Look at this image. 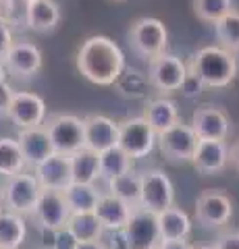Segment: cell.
Masks as SVG:
<instances>
[{"mask_svg": "<svg viewBox=\"0 0 239 249\" xmlns=\"http://www.w3.org/2000/svg\"><path fill=\"white\" fill-rule=\"evenodd\" d=\"M42 187L37 183V178L34 173H21L4 178L2 187H0V197H2V206L4 210L15 214H34V208L40 199Z\"/></svg>", "mask_w": 239, "mask_h": 249, "instance_id": "3", "label": "cell"}, {"mask_svg": "<svg viewBox=\"0 0 239 249\" xmlns=\"http://www.w3.org/2000/svg\"><path fill=\"white\" fill-rule=\"evenodd\" d=\"M75 65L90 83L114 85L127 69L125 52L106 36H92L83 40L75 54Z\"/></svg>", "mask_w": 239, "mask_h": 249, "instance_id": "1", "label": "cell"}, {"mask_svg": "<svg viewBox=\"0 0 239 249\" xmlns=\"http://www.w3.org/2000/svg\"><path fill=\"white\" fill-rule=\"evenodd\" d=\"M202 88H204L202 81H200L194 73H189L187 79H185V83H183V88H181L179 91H183L187 98H194V96H198V93L202 91Z\"/></svg>", "mask_w": 239, "mask_h": 249, "instance_id": "38", "label": "cell"}, {"mask_svg": "<svg viewBox=\"0 0 239 249\" xmlns=\"http://www.w3.org/2000/svg\"><path fill=\"white\" fill-rule=\"evenodd\" d=\"M83 131H86V147L96 154L119 145V123L106 114L83 116Z\"/></svg>", "mask_w": 239, "mask_h": 249, "instance_id": "16", "label": "cell"}, {"mask_svg": "<svg viewBox=\"0 0 239 249\" xmlns=\"http://www.w3.org/2000/svg\"><path fill=\"white\" fill-rule=\"evenodd\" d=\"M135 208L127 206L125 201H121L119 197H114L112 193L109 191H102V196L98 199V206L94 210L96 218L100 220L104 231H121L127 227L129 218H131V212Z\"/></svg>", "mask_w": 239, "mask_h": 249, "instance_id": "20", "label": "cell"}, {"mask_svg": "<svg viewBox=\"0 0 239 249\" xmlns=\"http://www.w3.org/2000/svg\"><path fill=\"white\" fill-rule=\"evenodd\" d=\"M42 65H44V54L40 46L29 40H15L2 62L4 71L13 77H19V79L36 77L42 71Z\"/></svg>", "mask_w": 239, "mask_h": 249, "instance_id": "12", "label": "cell"}, {"mask_svg": "<svg viewBox=\"0 0 239 249\" xmlns=\"http://www.w3.org/2000/svg\"><path fill=\"white\" fill-rule=\"evenodd\" d=\"M229 162L239 170V142H235L229 147Z\"/></svg>", "mask_w": 239, "mask_h": 249, "instance_id": "40", "label": "cell"}, {"mask_svg": "<svg viewBox=\"0 0 239 249\" xmlns=\"http://www.w3.org/2000/svg\"><path fill=\"white\" fill-rule=\"evenodd\" d=\"M2 210H4V206H2V197H0V212H2Z\"/></svg>", "mask_w": 239, "mask_h": 249, "instance_id": "43", "label": "cell"}, {"mask_svg": "<svg viewBox=\"0 0 239 249\" xmlns=\"http://www.w3.org/2000/svg\"><path fill=\"white\" fill-rule=\"evenodd\" d=\"M191 129L196 131L198 139H212V142H227L231 131L229 114L217 106L196 108L191 114Z\"/></svg>", "mask_w": 239, "mask_h": 249, "instance_id": "15", "label": "cell"}, {"mask_svg": "<svg viewBox=\"0 0 239 249\" xmlns=\"http://www.w3.org/2000/svg\"><path fill=\"white\" fill-rule=\"evenodd\" d=\"M67 229L73 232V237L79 243H88V241H100L102 237V224L96 218L94 212H83V214H71L67 222Z\"/></svg>", "mask_w": 239, "mask_h": 249, "instance_id": "30", "label": "cell"}, {"mask_svg": "<svg viewBox=\"0 0 239 249\" xmlns=\"http://www.w3.org/2000/svg\"><path fill=\"white\" fill-rule=\"evenodd\" d=\"M69 158H71L73 183L96 185V181L100 178V154L88 150V147H81V150H77Z\"/></svg>", "mask_w": 239, "mask_h": 249, "instance_id": "25", "label": "cell"}, {"mask_svg": "<svg viewBox=\"0 0 239 249\" xmlns=\"http://www.w3.org/2000/svg\"><path fill=\"white\" fill-rule=\"evenodd\" d=\"M13 44H15V36H13L11 23L6 21L4 17H0V65L4 62L6 54H9Z\"/></svg>", "mask_w": 239, "mask_h": 249, "instance_id": "34", "label": "cell"}, {"mask_svg": "<svg viewBox=\"0 0 239 249\" xmlns=\"http://www.w3.org/2000/svg\"><path fill=\"white\" fill-rule=\"evenodd\" d=\"M229 143L212 142V139H200L198 147L191 158V164L200 175H217L229 166Z\"/></svg>", "mask_w": 239, "mask_h": 249, "instance_id": "18", "label": "cell"}, {"mask_svg": "<svg viewBox=\"0 0 239 249\" xmlns=\"http://www.w3.org/2000/svg\"><path fill=\"white\" fill-rule=\"evenodd\" d=\"M100 243L104 249H131L129 241L125 235V229L121 231H104L102 237H100Z\"/></svg>", "mask_w": 239, "mask_h": 249, "instance_id": "33", "label": "cell"}, {"mask_svg": "<svg viewBox=\"0 0 239 249\" xmlns=\"http://www.w3.org/2000/svg\"><path fill=\"white\" fill-rule=\"evenodd\" d=\"M0 249H2V247H0Z\"/></svg>", "mask_w": 239, "mask_h": 249, "instance_id": "45", "label": "cell"}, {"mask_svg": "<svg viewBox=\"0 0 239 249\" xmlns=\"http://www.w3.org/2000/svg\"><path fill=\"white\" fill-rule=\"evenodd\" d=\"M77 249H104L100 241H88V243H79Z\"/></svg>", "mask_w": 239, "mask_h": 249, "instance_id": "41", "label": "cell"}, {"mask_svg": "<svg viewBox=\"0 0 239 249\" xmlns=\"http://www.w3.org/2000/svg\"><path fill=\"white\" fill-rule=\"evenodd\" d=\"M129 44L144 58H156L168 48V29L156 17H142L129 29Z\"/></svg>", "mask_w": 239, "mask_h": 249, "instance_id": "4", "label": "cell"}, {"mask_svg": "<svg viewBox=\"0 0 239 249\" xmlns=\"http://www.w3.org/2000/svg\"><path fill=\"white\" fill-rule=\"evenodd\" d=\"M13 88L9 79H6V71L4 67L0 65V114H6V108H9L11 100H13Z\"/></svg>", "mask_w": 239, "mask_h": 249, "instance_id": "35", "label": "cell"}, {"mask_svg": "<svg viewBox=\"0 0 239 249\" xmlns=\"http://www.w3.org/2000/svg\"><path fill=\"white\" fill-rule=\"evenodd\" d=\"M34 220L40 229L48 231H58L65 229L69 218H71V210L67 206V199L63 196V191H50L42 189L40 199L34 208Z\"/></svg>", "mask_w": 239, "mask_h": 249, "instance_id": "13", "label": "cell"}, {"mask_svg": "<svg viewBox=\"0 0 239 249\" xmlns=\"http://www.w3.org/2000/svg\"><path fill=\"white\" fill-rule=\"evenodd\" d=\"M187 75H189V67L179 56L168 52L152 58L148 65V81L163 96L179 91L183 88L185 79H187Z\"/></svg>", "mask_w": 239, "mask_h": 249, "instance_id": "6", "label": "cell"}, {"mask_svg": "<svg viewBox=\"0 0 239 249\" xmlns=\"http://www.w3.org/2000/svg\"><path fill=\"white\" fill-rule=\"evenodd\" d=\"M77 245H79V241L73 237V232L67 227L55 231V243H52V249H77Z\"/></svg>", "mask_w": 239, "mask_h": 249, "instance_id": "36", "label": "cell"}, {"mask_svg": "<svg viewBox=\"0 0 239 249\" xmlns=\"http://www.w3.org/2000/svg\"><path fill=\"white\" fill-rule=\"evenodd\" d=\"M109 185V193H112L114 197H119L121 201H125L131 208H140V196H142V173L129 170V173L121 175L117 178L106 183Z\"/></svg>", "mask_w": 239, "mask_h": 249, "instance_id": "27", "label": "cell"}, {"mask_svg": "<svg viewBox=\"0 0 239 249\" xmlns=\"http://www.w3.org/2000/svg\"><path fill=\"white\" fill-rule=\"evenodd\" d=\"M34 177L37 178L42 189L50 191H65L73 183L71 177V158L65 154H52L44 162L32 168Z\"/></svg>", "mask_w": 239, "mask_h": 249, "instance_id": "17", "label": "cell"}, {"mask_svg": "<svg viewBox=\"0 0 239 249\" xmlns=\"http://www.w3.org/2000/svg\"><path fill=\"white\" fill-rule=\"evenodd\" d=\"M191 249H217L214 245H191Z\"/></svg>", "mask_w": 239, "mask_h": 249, "instance_id": "42", "label": "cell"}, {"mask_svg": "<svg viewBox=\"0 0 239 249\" xmlns=\"http://www.w3.org/2000/svg\"><path fill=\"white\" fill-rule=\"evenodd\" d=\"M19 147L23 152V158L27 162V168L37 166L40 162H44L48 156L55 154V147L48 137L46 127H34V129H23L17 135Z\"/></svg>", "mask_w": 239, "mask_h": 249, "instance_id": "19", "label": "cell"}, {"mask_svg": "<svg viewBox=\"0 0 239 249\" xmlns=\"http://www.w3.org/2000/svg\"><path fill=\"white\" fill-rule=\"evenodd\" d=\"M60 23V6L55 0H36V2H27L25 9V25L37 31V34H48V31L56 29Z\"/></svg>", "mask_w": 239, "mask_h": 249, "instance_id": "23", "label": "cell"}, {"mask_svg": "<svg viewBox=\"0 0 239 249\" xmlns=\"http://www.w3.org/2000/svg\"><path fill=\"white\" fill-rule=\"evenodd\" d=\"M25 2H36V0H25Z\"/></svg>", "mask_w": 239, "mask_h": 249, "instance_id": "44", "label": "cell"}, {"mask_svg": "<svg viewBox=\"0 0 239 249\" xmlns=\"http://www.w3.org/2000/svg\"><path fill=\"white\" fill-rule=\"evenodd\" d=\"M217 249H239V231H225L212 243Z\"/></svg>", "mask_w": 239, "mask_h": 249, "instance_id": "37", "label": "cell"}, {"mask_svg": "<svg viewBox=\"0 0 239 249\" xmlns=\"http://www.w3.org/2000/svg\"><path fill=\"white\" fill-rule=\"evenodd\" d=\"M6 116L19 131L44 127L46 119H48V108H46L44 98L34 91H15L11 104L6 108Z\"/></svg>", "mask_w": 239, "mask_h": 249, "instance_id": "10", "label": "cell"}, {"mask_svg": "<svg viewBox=\"0 0 239 249\" xmlns=\"http://www.w3.org/2000/svg\"><path fill=\"white\" fill-rule=\"evenodd\" d=\"M144 119L150 127L156 131V133H163V131L171 129L173 124H177L179 119V108H177V102L171 100L168 96H158V98H152L146 102L144 108Z\"/></svg>", "mask_w": 239, "mask_h": 249, "instance_id": "21", "label": "cell"}, {"mask_svg": "<svg viewBox=\"0 0 239 249\" xmlns=\"http://www.w3.org/2000/svg\"><path fill=\"white\" fill-rule=\"evenodd\" d=\"M198 135L196 131L191 129L189 123L179 121L177 124H173L171 129L158 133L156 137V145L158 150L163 152V156L168 162H175V164H185V162H191L194 158V152L198 147Z\"/></svg>", "mask_w": 239, "mask_h": 249, "instance_id": "9", "label": "cell"}, {"mask_svg": "<svg viewBox=\"0 0 239 249\" xmlns=\"http://www.w3.org/2000/svg\"><path fill=\"white\" fill-rule=\"evenodd\" d=\"M27 237V222L21 214L2 210L0 212V247L19 249Z\"/></svg>", "mask_w": 239, "mask_h": 249, "instance_id": "26", "label": "cell"}, {"mask_svg": "<svg viewBox=\"0 0 239 249\" xmlns=\"http://www.w3.org/2000/svg\"><path fill=\"white\" fill-rule=\"evenodd\" d=\"M48 137L56 154L71 156L77 150L86 147V131H83V119L77 114H55L48 116L44 123Z\"/></svg>", "mask_w": 239, "mask_h": 249, "instance_id": "5", "label": "cell"}, {"mask_svg": "<svg viewBox=\"0 0 239 249\" xmlns=\"http://www.w3.org/2000/svg\"><path fill=\"white\" fill-rule=\"evenodd\" d=\"M158 133L154 131L144 116H131L119 123V147L133 160L148 158L156 147Z\"/></svg>", "mask_w": 239, "mask_h": 249, "instance_id": "8", "label": "cell"}, {"mask_svg": "<svg viewBox=\"0 0 239 249\" xmlns=\"http://www.w3.org/2000/svg\"><path fill=\"white\" fill-rule=\"evenodd\" d=\"M63 196L67 199V206L71 210V214H83V212H94L102 191L98 189V185L71 183L63 191Z\"/></svg>", "mask_w": 239, "mask_h": 249, "instance_id": "24", "label": "cell"}, {"mask_svg": "<svg viewBox=\"0 0 239 249\" xmlns=\"http://www.w3.org/2000/svg\"><path fill=\"white\" fill-rule=\"evenodd\" d=\"M171 206H175V185L171 181V177L160 168L144 170L140 208L158 216Z\"/></svg>", "mask_w": 239, "mask_h": 249, "instance_id": "7", "label": "cell"}, {"mask_svg": "<svg viewBox=\"0 0 239 249\" xmlns=\"http://www.w3.org/2000/svg\"><path fill=\"white\" fill-rule=\"evenodd\" d=\"M129 170H133V158L123 152L119 145L100 154V178H104L106 183L129 173Z\"/></svg>", "mask_w": 239, "mask_h": 249, "instance_id": "29", "label": "cell"}, {"mask_svg": "<svg viewBox=\"0 0 239 249\" xmlns=\"http://www.w3.org/2000/svg\"><path fill=\"white\" fill-rule=\"evenodd\" d=\"M214 37L219 46L231 52H239V11H231L221 21L214 23Z\"/></svg>", "mask_w": 239, "mask_h": 249, "instance_id": "31", "label": "cell"}, {"mask_svg": "<svg viewBox=\"0 0 239 249\" xmlns=\"http://www.w3.org/2000/svg\"><path fill=\"white\" fill-rule=\"evenodd\" d=\"M158 249H191L189 241H160Z\"/></svg>", "mask_w": 239, "mask_h": 249, "instance_id": "39", "label": "cell"}, {"mask_svg": "<svg viewBox=\"0 0 239 249\" xmlns=\"http://www.w3.org/2000/svg\"><path fill=\"white\" fill-rule=\"evenodd\" d=\"M158 232L160 241H185L191 235V222L189 214L179 206H171L158 216Z\"/></svg>", "mask_w": 239, "mask_h": 249, "instance_id": "22", "label": "cell"}, {"mask_svg": "<svg viewBox=\"0 0 239 249\" xmlns=\"http://www.w3.org/2000/svg\"><path fill=\"white\" fill-rule=\"evenodd\" d=\"M27 170L17 137H0V177L9 178Z\"/></svg>", "mask_w": 239, "mask_h": 249, "instance_id": "28", "label": "cell"}, {"mask_svg": "<svg viewBox=\"0 0 239 249\" xmlns=\"http://www.w3.org/2000/svg\"><path fill=\"white\" fill-rule=\"evenodd\" d=\"M125 235L131 249H158L160 232H158L156 214L142 208H135L125 227Z\"/></svg>", "mask_w": 239, "mask_h": 249, "instance_id": "14", "label": "cell"}, {"mask_svg": "<svg viewBox=\"0 0 239 249\" xmlns=\"http://www.w3.org/2000/svg\"><path fill=\"white\" fill-rule=\"evenodd\" d=\"M233 216V201L222 189H206L196 199V220L206 229H221Z\"/></svg>", "mask_w": 239, "mask_h": 249, "instance_id": "11", "label": "cell"}, {"mask_svg": "<svg viewBox=\"0 0 239 249\" xmlns=\"http://www.w3.org/2000/svg\"><path fill=\"white\" fill-rule=\"evenodd\" d=\"M194 11L198 15V19H202L206 23H217L225 15H229L233 9V0H194Z\"/></svg>", "mask_w": 239, "mask_h": 249, "instance_id": "32", "label": "cell"}, {"mask_svg": "<svg viewBox=\"0 0 239 249\" xmlns=\"http://www.w3.org/2000/svg\"><path fill=\"white\" fill-rule=\"evenodd\" d=\"M189 73H194L204 88H227L235 81L239 73V60L237 54L219 44L202 46L200 50L194 52L189 60Z\"/></svg>", "mask_w": 239, "mask_h": 249, "instance_id": "2", "label": "cell"}]
</instances>
